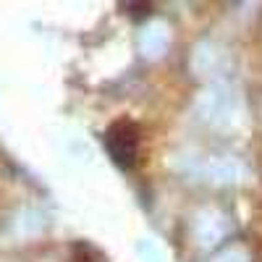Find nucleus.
Segmentation results:
<instances>
[{
  "mask_svg": "<svg viewBox=\"0 0 262 262\" xmlns=\"http://www.w3.org/2000/svg\"><path fill=\"white\" fill-rule=\"evenodd\" d=\"M105 144H107L111 158L116 160V165L131 168L139 158V128L131 121H116L107 128Z\"/></svg>",
  "mask_w": 262,
  "mask_h": 262,
  "instance_id": "f257e3e1",
  "label": "nucleus"
}]
</instances>
